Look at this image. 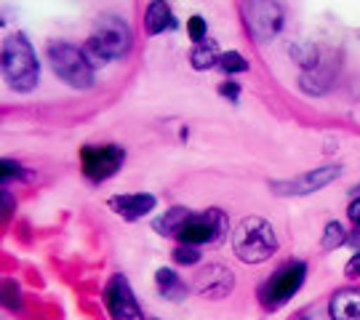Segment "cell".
<instances>
[{"label":"cell","mask_w":360,"mask_h":320,"mask_svg":"<svg viewBox=\"0 0 360 320\" xmlns=\"http://www.w3.org/2000/svg\"><path fill=\"white\" fill-rule=\"evenodd\" d=\"M232 251L245 264H259L278 251V238L267 219L245 217L232 232Z\"/></svg>","instance_id":"6da1fadb"},{"label":"cell","mask_w":360,"mask_h":320,"mask_svg":"<svg viewBox=\"0 0 360 320\" xmlns=\"http://www.w3.org/2000/svg\"><path fill=\"white\" fill-rule=\"evenodd\" d=\"M3 75L8 86L19 94H30L38 86V56L22 32H16L3 43Z\"/></svg>","instance_id":"7a4b0ae2"},{"label":"cell","mask_w":360,"mask_h":320,"mask_svg":"<svg viewBox=\"0 0 360 320\" xmlns=\"http://www.w3.org/2000/svg\"><path fill=\"white\" fill-rule=\"evenodd\" d=\"M129 49H131L129 27L123 25L120 19H115V16H107L102 22V27L86 40L83 53H86V59H89L91 67L96 70V67H104V64L112 62V59L126 56Z\"/></svg>","instance_id":"3957f363"},{"label":"cell","mask_w":360,"mask_h":320,"mask_svg":"<svg viewBox=\"0 0 360 320\" xmlns=\"http://www.w3.org/2000/svg\"><path fill=\"white\" fill-rule=\"evenodd\" d=\"M49 62L53 72L70 83L72 89H91L94 86V67L89 64L83 49H77L72 43H53L49 49Z\"/></svg>","instance_id":"277c9868"},{"label":"cell","mask_w":360,"mask_h":320,"mask_svg":"<svg viewBox=\"0 0 360 320\" xmlns=\"http://www.w3.org/2000/svg\"><path fill=\"white\" fill-rule=\"evenodd\" d=\"M304 275H307V264L304 262H285L281 267L272 272L270 278L264 281L262 286V291H259V299H262V305L264 307H281L285 305L291 296L302 288V283H304Z\"/></svg>","instance_id":"5b68a950"},{"label":"cell","mask_w":360,"mask_h":320,"mask_svg":"<svg viewBox=\"0 0 360 320\" xmlns=\"http://www.w3.org/2000/svg\"><path fill=\"white\" fill-rule=\"evenodd\" d=\"M227 235H230L227 217L219 208H211V211H203V214H193L190 222L181 227L176 241L181 245H219L227 241Z\"/></svg>","instance_id":"8992f818"},{"label":"cell","mask_w":360,"mask_h":320,"mask_svg":"<svg viewBox=\"0 0 360 320\" xmlns=\"http://www.w3.org/2000/svg\"><path fill=\"white\" fill-rule=\"evenodd\" d=\"M123 150L115 144H104V147H83L80 150V163H83V174L91 181H104L115 177L120 166H123Z\"/></svg>","instance_id":"52a82bcc"},{"label":"cell","mask_w":360,"mask_h":320,"mask_svg":"<svg viewBox=\"0 0 360 320\" xmlns=\"http://www.w3.org/2000/svg\"><path fill=\"white\" fill-rule=\"evenodd\" d=\"M104 302L112 320H144L142 309L136 305V296L131 291L129 281L123 275H115L104 288Z\"/></svg>","instance_id":"ba28073f"},{"label":"cell","mask_w":360,"mask_h":320,"mask_svg":"<svg viewBox=\"0 0 360 320\" xmlns=\"http://www.w3.org/2000/svg\"><path fill=\"white\" fill-rule=\"evenodd\" d=\"M245 25L254 32L257 40H267L275 38L283 27V11L278 3H245Z\"/></svg>","instance_id":"9c48e42d"},{"label":"cell","mask_w":360,"mask_h":320,"mask_svg":"<svg viewBox=\"0 0 360 320\" xmlns=\"http://www.w3.org/2000/svg\"><path fill=\"white\" fill-rule=\"evenodd\" d=\"M339 174H342V166H321L315 171H307V174H299L294 179L275 181L272 190L278 195H309V192L323 190L326 184H331Z\"/></svg>","instance_id":"30bf717a"},{"label":"cell","mask_w":360,"mask_h":320,"mask_svg":"<svg viewBox=\"0 0 360 320\" xmlns=\"http://www.w3.org/2000/svg\"><path fill=\"white\" fill-rule=\"evenodd\" d=\"M232 283H235V278L224 264H208V267L198 269L193 288L203 299H221L232 291Z\"/></svg>","instance_id":"8fae6325"},{"label":"cell","mask_w":360,"mask_h":320,"mask_svg":"<svg viewBox=\"0 0 360 320\" xmlns=\"http://www.w3.org/2000/svg\"><path fill=\"white\" fill-rule=\"evenodd\" d=\"M110 208L115 211L117 217L126 219V222H136V219H142L144 214H150L155 208V195H144V192H136V195H112L110 198Z\"/></svg>","instance_id":"7c38bea8"},{"label":"cell","mask_w":360,"mask_h":320,"mask_svg":"<svg viewBox=\"0 0 360 320\" xmlns=\"http://www.w3.org/2000/svg\"><path fill=\"white\" fill-rule=\"evenodd\" d=\"M331 320H360V288H339L328 302Z\"/></svg>","instance_id":"4fadbf2b"},{"label":"cell","mask_w":360,"mask_h":320,"mask_svg":"<svg viewBox=\"0 0 360 320\" xmlns=\"http://www.w3.org/2000/svg\"><path fill=\"white\" fill-rule=\"evenodd\" d=\"M155 281H158V291H160V296L168 299V302H181V299L187 296V291H190V288H187V283L181 281L179 275H176L171 267L158 269Z\"/></svg>","instance_id":"5bb4252c"},{"label":"cell","mask_w":360,"mask_h":320,"mask_svg":"<svg viewBox=\"0 0 360 320\" xmlns=\"http://www.w3.org/2000/svg\"><path fill=\"white\" fill-rule=\"evenodd\" d=\"M176 25L174 22V13L168 8L166 3H150L147 6V13H144V30H147V35H160V32H166L171 27Z\"/></svg>","instance_id":"9a60e30c"},{"label":"cell","mask_w":360,"mask_h":320,"mask_svg":"<svg viewBox=\"0 0 360 320\" xmlns=\"http://www.w3.org/2000/svg\"><path fill=\"white\" fill-rule=\"evenodd\" d=\"M190 211L187 208H181V205H176V208H168L163 217H158L155 219V232L158 235H166V238H179V232H181V227L190 222Z\"/></svg>","instance_id":"2e32d148"},{"label":"cell","mask_w":360,"mask_h":320,"mask_svg":"<svg viewBox=\"0 0 360 320\" xmlns=\"http://www.w3.org/2000/svg\"><path fill=\"white\" fill-rule=\"evenodd\" d=\"M221 62V51H219L217 40H200V43H195L193 53H190V64H193L195 70H211L214 64Z\"/></svg>","instance_id":"e0dca14e"},{"label":"cell","mask_w":360,"mask_h":320,"mask_svg":"<svg viewBox=\"0 0 360 320\" xmlns=\"http://www.w3.org/2000/svg\"><path fill=\"white\" fill-rule=\"evenodd\" d=\"M321 243H323L326 251H331V248H336V245L347 243V232H345V227H342L339 222H328V224H326V232H323Z\"/></svg>","instance_id":"ac0fdd59"},{"label":"cell","mask_w":360,"mask_h":320,"mask_svg":"<svg viewBox=\"0 0 360 320\" xmlns=\"http://www.w3.org/2000/svg\"><path fill=\"white\" fill-rule=\"evenodd\" d=\"M219 64H221V70H224L227 75H238V72H245V70H248V62H245L238 51L221 53V62Z\"/></svg>","instance_id":"d6986e66"},{"label":"cell","mask_w":360,"mask_h":320,"mask_svg":"<svg viewBox=\"0 0 360 320\" xmlns=\"http://www.w3.org/2000/svg\"><path fill=\"white\" fill-rule=\"evenodd\" d=\"M174 262H176V264H184V267L198 264V262H200V248H198V245H176Z\"/></svg>","instance_id":"ffe728a7"},{"label":"cell","mask_w":360,"mask_h":320,"mask_svg":"<svg viewBox=\"0 0 360 320\" xmlns=\"http://www.w3.org/2000/svg\"><path fill=\"white\" fill-rule=\"evenodd\" d=\"M187 32H190V38H193L195 43H200V40H206V32H208L206 19H203V16H193V19L187 22Z\"/></svg>","instance_id":"44dd1931"},{"label":"cell","mask_w":360,"mask_h":320,"mask_svg":"<svg viewBox=\"0 0 360 320\" xmlns=\"http://www.w3.org/2000/svg\"><path fill=\"white\" fill-rule=\"evenodd\" d=\"M19 177H22V168L16 166L13 160L6 158V160H3V174H0V181H3V184H8V181L19 179Z\"/></svg>","instance_id":"7402d4cb"},{"label":"cell","mask_w":360,"mask_h":320,"mask_svg":"<svg viewBox=\"0 0 360 320\" xmlns=\"http://www.w3.org/2000/svg\"><path fill=\"white\" fill-rule=\"evenodd\" d=\"M219 94H221L224 99H232V102H235V99H238V94H240V86H238V83H232V80H224V83L219 86Z\"/></svg>","instance_id":"603a6c76"},{"label":"cell","mask_w":360,"mask_h":320,"mask_svg":"<svg viewBox=\"0 0 360 320\" xmlns=\"http://www.w3.org/2000/svg\"><path fill=\"white\" fill-rule=\"evenodd\" d=\"M345 275L347 278H358L360 275V251H355V256L347 262V267H345Z\"/></svg>","instance_id":"cb8c5ba5"},{"label":"cell","mask_w":360,"mask_h":320,"mask_svg":"<svg viewBox=\"0 0 360 320\" xmlns=\"http://www.w3.org/2000/svg\"><path fill=\"white\" fill-rule=\"evenodd\" d=\"M331 315H326V312H321V309H307V312H302L296 320H328Z\"/></svg>","instance_id":"d4e9b609"},{"label":"cell","mask_w":360,"mask_h":320,"mask_svg":"<svg viewBox=\"0 0 360 320\" xmlns=\"http://www.w3.org/2000/svg\"><path fill=\"white\" fill-rule=\"evenodd\" d=\"M345 245H349V248L360 251V224H355V230L347 235V243H345Z\"/></svg>","instance_id":"484cf974"},{"label":"cell","mask_w":360,"mask_h":320,"mask_svg":"<svg viewBox=\"0 0 360 320\" xmlns=\"http://www.w3.org/2000/svg\"><path fill=\"white\" fill-rule=\"evenodd\" d=\"M347 217L352 219V222H358L360 224V195L349 203V208H347Z\"/></svg>","instance_id":"4316f807"},{"label":"cell","mask_w":360,"mask_h":320,"mask_svg":"<svg viewBox=\"0 0 360 320\" xmlns=\"http://www.w3.org/2000/svg\"><path fill=\"white\" fill-rule=\"evenodd\" d=\"M3 200H6V219H8V214H11V205H13V198L8 195V192H3Z\"/></svg>","instance_id":"83f0119b"}]
</instances>
